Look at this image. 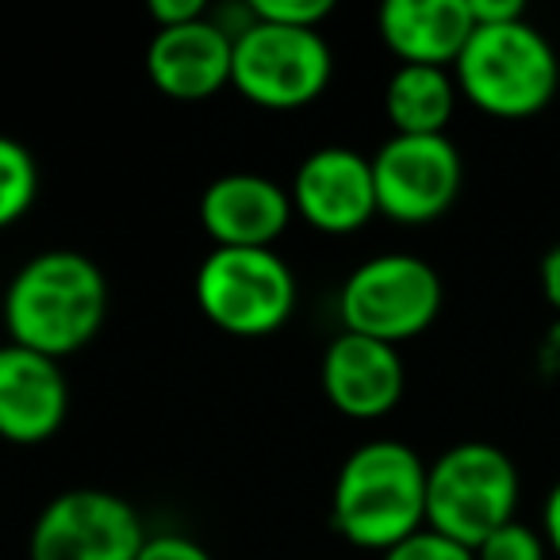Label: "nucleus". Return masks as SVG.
<instances>
[{"mask_svg":"<svg viewBox=\"0 0 560 560\" xmlns=\"http://www.w3.org/2000/svg\"><path fill=\"white\" fill-rule=\"evenodd\" d=\"M541 361H545V369H549V373H557V369H560V323L549 330V342L541 346Z\"/></svg>","mask_w":560,"mask_h":560,"instance_id":"obj_26","label":"nucleus"},{"mask_svg":"<svg viewBox=\"0 0 560 560\" xmlns=\"http://www.w3.org/2000/svg\"><path fill=\"white\" fill-rule=\"evenodd\" d=\"M257 20H269V24L284 27H319L323 20L335 12L330 0H254L249 4Z\"/></svg>","mask_w":560,"mask_h":560,"instance_id":"obj_20","label":"nucleus"},{"mask_svg":"<svg viewBox=\"0 0 560 560\" xmlns=\"http://www.w3.org/2000/svg\"><path fill=\"white\" fill-rule=\"evenodd\" d=\"M472 552L476 560H545L549 545H545V537L534 526L514 518L506 526H499L491 537H483Z\"/></svg>","mask_w":560,"mask_h":560,"instance_id":"obj_18","label":"nucleus"},{"mask_svg":"<svg viewBox=\"0 0 560 560\" xmlns=\"http://www.w3.org/2000/svg\"><path fill=\"white\" fill-rule=\"evenodd\" d=\"M342 323L353 335L399 346L419 338L442 312V277L415 254H381L346 277Z\"/></svg>","mask_w":560,"mask_h":560,"instance_id":"obj_7","label":"nucleus"},{"mask_svg":"<svg viewBox=\"0 0 560 560\" xmlns=\"http://www.w3.org/2000/svg\"><path fill=\"white\" fill-rule=\"evenodd\" d=\"M292 192L261 173H226L200 196V223L219 246L272 249L292 219Z\"/></svg>","mask_w":560,"mask_h":560,"instance_id":"obj_14","label":"nucleus"},{"mask_svg":"<svg viewBox=\"0 0 560 560\" xmlns=\"http://www.w3.org/2000/svg\"><path fill=\"white\" fill-rule=\"evenodd\" d=\"M381 39L404 66H457L472 16L468 0H388L376 16Z\"/></svg>","mask_w":560,"mask_h":560,"instance_id":"obj_15","label":"nucleus"},{"mask_svg":"<svg viewBox=\"0 0 560 560\" xmlns=\"http://www.w3.org/2000/svg\"><path fill=\"white\" fill-rule=\"evenodd\" d=\"M292 208L327 234H350L376 215L373 158L350 147H323L292 180Z\"/></svg>","mask_w":560,"mask_h":560,"instance_id":"obj_10","label":"nucleus"},{"mask_svg":"<svg viewBox=\"0 0 560 560\" xmlns=\"http://www.w3.org/2000/svg\"><path fill=\"white\" fill-rule=\"evenodd\" d=\"M457 108V81L442 66H399L384 89L396 135H445V124Z\"/></svg>","mask_w":560,"mask_h":560,"instance_id":"obj_16","label":"nucleus"},{"mask_svg":"<svg viewBox=\"0 0 560 560\" xmlns=\"http://www.w3.org/2000/svg\"><path fill=\"white\" fill-rule=\"evenodd\" d=\"M330 73L335 58L319 27L269 24L249 12L234 35L231 85L261 108H304L327 89Z\"/></svg>","mask_w":560,"mask_h":560,"instance_id":"obj_6","label":"nucleus"},{"mask_svg":"<svg viewBox=\"0 0 560 560\" xmlns=\"http://www.w3.org/2000/svg\"><path fill=\"white\" fill-rule=\"evenodd\" d=\"M518 511V468L499 445L460 442L427 465V526L476 545Z\"/></svg>","mask_w":560,"mask_h":560,"instance_id":"obj_4","label":"nucleus"},{"mask_svg":"<svg viewBox=\"0 0 560 560\" xmlns=\"http://www.w3.org/2000/svg\"><path fill=\"white\" fill-rule=\"evenodd\" d=\"M323 392L350 419H381L404 399V358L399 346L342 330L323 353Z\"/></svg>","mask_w":560,"mask_h":560,"instance_id":"obj_12","label":"nucleus"},{"mask_svg":"<svg viewBox=\"0 0 560 560\" xmlns=\"http://www.w3.org/2000/svg\"><path fill=\"white\" fill-rule=\"evenodd\" d=\"M70 388L55 358L24 346H0V438L39 445L66 422Z\"/></svg>","mask_w":560,"mask_h":560,"instance_id":"obj_13","label":"nucleus"},{"mask_svg":"<svg viewBox=\"0 0 560 560\" xmlns=\"http://www.w3.org/2000/svg\"><path fill=\"white\" fill-rule=\"evenodd\" d=\"M104 312H108L104 272L78 249L35 254L4 292V327L12 346L55 361L93 342Z\"/></svg>","mask_w":560,"mask_h":560,"instance_id":"obj_1","label":"nucleus"},{"mask_svg":"<svg viewBox=\"0 0 560 560\" xmlns=\"http://www.w3.org/2000/svg\"><path fill=\"white\" fill-rule=\"evenodd\" d=\"M330 522L358 549L388 552L427 526V465L404 442L376 438L342 460Z\"/></svg>","mask_w":560,"mask_h":560,"instance_id":"obj_2","label":"nucleus"},{"mask_svg":"<svg viewBox=\"0 0 560 560\" xmlns=\"http://www.w3.org/2000/svg\"><path fill=\"white\" fill-rule=\"evenodd\" d=\"M234 35L215 20L158 27L147 47V73L170 101H208L231 85Z\"/></svg>","mask_w":560,"mask_h":560,"instance_id":"obj_11","label":"nucleus"},{"mask_svg":"<svg viewBox=\"0 0 560 560\" xmlns=\"http://www.w3.org/2000/svg\"><path fill=\"white\" fill-rule=\"evenodd\" d=\"M468 16L476 27L511 24V20H526V4L522 0H468Z\"/></svg>","mask_w":560,"mask_h":560,"instance_id":"obj_23","label":"nucleus"},{"mask_svg":"<svg viewBox=\"0 0 560 560\" xmlns=\"http://www.w3.org/2000/svg\"><path fill=\"white\" fill-rule=\"evenodd\" d=\"M541 292L560 315V242L541 257Z\"/></svg>","mask_w":560,"mask_h":560,"instance_id":"obj_25","label":"nucleus"},{"mask_svg":"<svg viewBox=\"0 0 560 560\" xmlns=\"http://www.w3.org/2000/svg\"><path fill=\"white\" fill-rule=\"evenodd\" d=\"M541 537L552 552L560 557V480L552 483V491L545 495V511H541Z\"/></svg>","mask_w":560,"mask_h":560,"instance_id":"obj_24","label":"nucleus"},{"mask_svg":"<svg viewBox=\"0 0 560 560\" xmlns=\"http://www.w3.org/2000/svg\"><path fill=\"white\" fill-rule=\"evenodd\" d=\"M147 12H150V20H154V27H180V24H192V20L208 16L203 0H150Z\"/></svg>","mask_w":560,"mask_h":560,"instance_id":"obj_22","label":"nucleus"},{"mask_svg":"<svg viewBox=\"0 0 560 560\" xmlns=\"http://www.w3.org/2000/svg\"><path fill=\"white\" fill-rule=\"evenodd\" d=\"M147 534L127 499L104 488H70L32 526V560H139Z\"/></svg>","mask_w":560,"mask_h":560,"instance_id":"obj_8","label":"nucleus"},{"mask_svg":"<svg viewBox=\"0 0 560 560\" xmlns=\"http://www.w3.org/2000/svg\"><path fill=\"white\" fill-rule=\"evenodd\" d=\"M196 304L226 335L261 338L289 323L296 277L277 249L215 246L196 269Z\"/></svg>","mask_w":560,"mask_h":560,"instance_id":"obj_5","label":"nucleus"},{"mask_svg":"<svg viewBox=\"0 0 560 560\" xmlns=\"http://www.w3.org/2000/svg\"><path fill=\"white\" fill-rule=\"evenodd\" d=\"M381 560H476V552L468 545L453 541V537L438 534V529L422 526L411 537H404L399 545H392Z\"/></svg>","mask_w":560,"mask_h":560,"instance_id":"obj_19","label":"nucleus"},{"mask_svg":"<svg viewBox=\"0 0 560 560\" xmlns=\"http://www.w3.org/2000/svg\"><path fill=\"white\" fill-rule=\"evenodd\" d=\"M139 560H211V552L203 549V545H196L192 537L158 534V537H147Z\"/></svg>","mask_w":560,"mask_h":560,"instance_id":"obj_21","label":"nucleus"},{"mask_svg":"<svg viewBox=\"0 0 560 560\" xmlns=\"http://www.w3.org/2000/svg\"><path fill=\"white\" fill-rule=\"evenodd\" d=\"M376 211L407 226L442 219L465 180L450 135H392L373 154Z\"/></svg>","mask_w":560,"mask_h":560,"instance_id":"obj_9","label":"nucleus"},{"mask_svg":"<svg viewBox=\"0 0 560 560\" xmlns=\"http://www.w3.org/2000/svg\"><path fill=\"white\" fill-rule=\"evenodd\" d=\"M39 192V165L24 142L0 135V226H12L27 215Z\"/></svg>","mask_w":560,"mask_h":560,"instance_id":"obj_17","label":"nucleus"},{"mask_svg":"<svg viewBox=\"0 0 560 560\" xmlns=\"http://www.w3.org/2000/svg\"><path fill=\"white\" fill-rule=\"evenodd\" d=\"M560 62L545 32L529 20L472 27L457 58V89L480 112L526 119L557 96Z\"/></svg>","mask_w":560,"mask_h":560,"instance_id":"obj_3","label":"nucleus"}]
</instances>
